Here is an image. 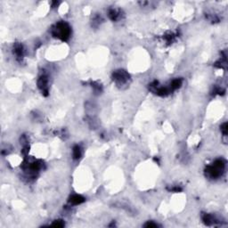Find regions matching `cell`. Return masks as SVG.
Instances as JSON below:
<instances>
[{"label":"cell","mask_w":228,"mask_h":228,"mask_svg":"<svg viewBox=\"0 0 228 228\" xmlns=\"http://www.w3.org/2000/svg\"><path fill=\"white\" fill-rule=\"evenodd\" d=\"M108 15L111 21H117L120 17V13H119V11H118L116 9H111V10H109Z\"/></svg>","instance_id":"8992f818"},{"label":"cell","mask_w":228,"mask_h":228,"mask_svg":"<svg viewBox=\"0 0 228 228\" xmlns=\"http://www.w3.org/2000/svg\"><path fill=\"white\" fill-rule=\"evenodd\" d=\"M52 225L55 227H63V226H64V223L62 220H56Z\"/></svg>","instance_id":"8fae6325"},{"label":"cell","mask_w":228,"mask_h":228,"mask_svg":"<svg viewBox=\"0 0 228 228\" xmlns=\"http://www.w3.org/2000/svg\"><path fill=\"white\" fill-rule=\"evenodd\" d=\"M145 227H157L158 224H155V223H152V222H148V223H146V224H145Z\"/></svg>","instance_id":"4fadbf2b"},{"label":"cell","mask_w":228,"mask_h":228,"mask_svg":"<svg viewBox=\"0 0 228 228\" xmlns=\"http://www.w3.org/2000/svg\"><path fill=\"white\" fill-rule=\"evenodd\" d=\"M203 221H204V223L206 224H208V225H210V224H213L215 222H216V219H215V217L212 216V215H209V214H205L204 216H203Z\"/></svg>","instance_id":"ba28073f"},{"label":"cell","mask_w":228,"mask_h":228,"mask_svg":"<svg viewBox=\"0 0 228 228\" xmlns=\"http://www.w3.org/2000/svg\"><path fill=\"white\" fill-rule=\"evenodd\" d=\"M225 166V162L223 160H216L211 166H209L206 169V172L209 176L211 178H217L219 177L222 173L224 172Z\"/></svg>","instance_id":"7a4b0ae2"},{"label":"cell","mask_w":228,"mask_h":228,"mask_svg":"<svg viewBox=\"0 0 228 228\" xmlns=\"http://www.w3.org/2000/svg\"><path fill=\"white\" fill-rule=\"evenodd\" d=\"M182 83H183V80H182L181 78H175V79H174L172 82H171V84H170V90L172 91V90H175V89H177V88H179L181 86H182Z\"/></svg>","instance_id":"52a82bcc"},{"label":"cell","mask_w":228,"mask_h":228,"mask_svg":"<svg viewBox=\"0 0 228 228\" xmlns=\"http://www.w3.org/2000/svg\"><path fill=\"white\" fill-rule=\"evenodd\" d=\"M72 152H73V158L75 160H78L81 156V149L78 145H76L73 147V150H72Z\"/></svg>","instance_id":"30bf717a"},{"label":"cell","mask_w":228,"mask_h":228,"mask_svg":"<svg viewBox=\"0 0 228 228\" xmlns=\"http://www.w3.org/2000/svg\"><path fill=\"white\" fill-rule=\"evenodd\" d=\"M84 201H85V198L82 197L81 195H78V194L71 196L70 199V202L73 205H78V204H81Z\"/></svg>","instance_id":"5b68a950"},{"label":"cell","mask_w":228,"mask_h":228,"mask_svg":"<svg viewBox=\"0 0 228 228\" xmlns=\"http://www.w3.org/2000/svg\"><path fill=\"white\" fill-rule=\"evenodd\" d=\"M14 53H15V55H16L19 58H22V56H23V47H22V45H20V44L15 45V47H14Z\"/></svg>","instance_id":"9c48e42d"},{"label":"cell","mask_w":228,"mask_h":228,"mask_svg":"<svg viewBox=\"0 0 228 228\" xmlns=\"http://www.w3.org/2000/svg\"><path fill=\"white\" fill-rule=\"evenodd\" d=\"M221 131L223 132L224 135H226L227 134V123H224L222 126H221Z\"/></svg>","instance_id":"7c38bea8"},{"label":"cell","mask_w":228,"mask_h":228,"mask_svg":"<svg viewBox=\"0 0 228 228\" xmlns=\"http://www.w3.org/2000/svg\"><path fill=\"white\" fill-rule=\"evenodd\" d=\"M129 79V75L123 70H116L113 73V80L118 85H124L126 84Z\"/></svg>","instance_id":"3957f363"},{"label":"cell","mask_w":228,"mask_h":228,"mask_svg":"<svg viewBox=\"0 0 228 228\" xmlns=\"http://www.w3.org/2000/svg\"><path fill=\"white\" fill-rule=\"evenodd\" d=\"M37 86L39 89L42 91V94H45L47 96V93L48 92V79L47 76H41L37 81Z\"/></svg>","instance_id":"277c9868"},{"label":"cell","mask_w":228,"mask_h":228,"mask_svg":"<svg viewBox=\"0 0 228 228\" xmlns=\"http://www.w3.org/2000/svg\"><path fill=\"white\" fill-rule=\"evenodd\" d=\"M70 28L68 25V23L62 22H58L55 29H53V35L63 41L69 39L70 36Z\"/></svg>","instance_id":"6da1fadb"}]
</instances>
